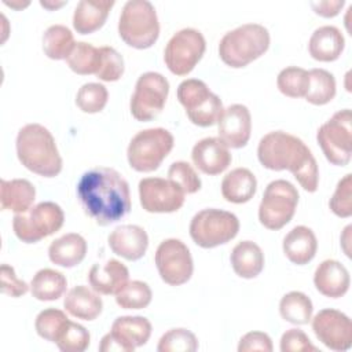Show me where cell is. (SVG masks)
Listing matches in <instances>:
<instances>
[{
	"label": "cell",
	"instance_id": "7a4b0ae2",
	"mask_svg": "<svg viewBox=\"0 0 352 352\" xmlns=\"http://www.w3.org/2000/svg\"><path fill=\"white\" fill-rule=\"evenodd\" d=\"M257 157L260 164L270 170H290L305 191L318 190L316 160L300 138L283 131L268 132L258 142Z\"/></svg>",
	"mask_w": 352,
	"mask_h": 352
},
{
	"label": "cell",
	"instance_id": "9a60e30c",
	"mask_svg": "<svg viewBox=\"0 0 352 352\" xmlns=\"http://www.w3.org/2000/svg\"><path fill=\"white\" fill-rule=\"evenodd\" d=\"M151 336V323L144 316H120L100 340V352H133Z\"/></svg>",
	"mask_w": 352,
	"mask_h": 352
},
{
	"label": "cell",
	"instance_id": "4316f807",
	"mask_svg": "<svg viewBox=\"0 0 352 352\" xmlns=\"http://www.w3.org/2000/svg\"><path fill=\"white\" fill-rule=\"evenodd\" d=\"M34 198L36 188L26 179H3L0 183V206L3 210H12L14 213L28 212Z\"/></svg>",
	"mask_w": 352,
	"mask_h": 352
},
{
	"label": "cell",
	"instance_id": "7dc6e473",
	"mask_svg": "<svg viewBox=\"0 0 352 352\" xmlns=\"http://www.w3.org/2000/svg\"><path fill=\"white\" fill-rule=\"evenodd\" d=\"M239 352H250V351H272V341L267 333L263 331H249L246 333L238 344Z\"/></svg>",
	"mask_w": 352,
	"mask_h": 352
},
{
	"label": "cell",
	"instance_id": "8fae6325",
	"mask_svg": "<svg viewBox=\"0 0 352 352\" xmlns=\"http://www.w3.org/2000/svg\"><path fill=\"white\" fill-rule=\"evenodd\" d=\"M316 140L326 160L337 166H345L352 155V113L344 109L333 114L322 124L316 133Z\"/></svg>",
	"mask_w": 352,
	"mask_h": 352
},
{
	"label": "cell",
	"instance_id": "f1b7e54d",
	"mask_svg": "<svg viewBox=\"0 0 352 352\" xmlns=\"http://www.w3.org/2000/svg\"><path fill=\"white\" fill-rule=\"evenodd\" d=\"M234 272L245 279L260 275L264 268V253L253 241H242L236 243L230 256Z\"/></svg>",
	"mask_w": 352,
	"mask_h": 352
},
{
	"label": "cell",
	"instance_id": "74e56055",
	"mask_svg": "<svg viewBox=\"0 0 352 352\" xmlns=\"http://www.w3.org/2000/svg\"><path fill=\"white\" fill-rule=\"evenodd\" d=\"M69 318L66 314L60 309L56 308H47L43 309L37 316L34 322V327L37 334L50 341V342H56L59 334L62 333L66 322Z\"/></svg>",
	"mask_w": 352,
	"mask_h": 352
},
{
	"label": "cell",
	"instance_id": "d6986e66",
	"mask_svg": "<svg viewBox=\"0 0 352 352\" xmlns=\"http://www.w3.org/2000/svg\"><path fill=\"white\" fill-rule=\"evenodd\" d=\"M191 160L202 173L214 176L228 168L232 157L219 138H205L194 144Z\"/></svg>",
	"mask_w": 352,
	"mask_h": 352
},
{
	"label": "cell",
	"instance_id": "2e32d148",
	"mask_svg": "<svg viewBox=\"0 0 352 352\" xmlns=\"http://www.w3.org/2000/svg\"><path fill=\"white\" fill-rule=\"evenodd\" d=\"M184 192L169 179L144 177L139 182L140 205L150 213H172L184 204Z\"/></svg>",
	"mask_w": 352,
	"mask_h": 352
},
{
	"label": "cell",
	"instance_id": "e575fe53",
	"mask_svg": "<svg viewBox=\"0 0 352 352\" xmlns=\"http://www.w3.org/2000/svg\"><path fill=\"white\" fill-rule=\"evenodd\" d=\"M67 66L77 74H96L100 65V50L89 43H76L73 51L66 59Z\"/></svg>",
	"mask_w": 352,
	"mask_h": 352
},
{
	"label": "cell",
	"instance_id": "44dd1931",
	"mask_svg": "<svg viewBox=\"0 0 352 352\" xmlns=\"http://www.w3.org/2000/svg\"><path fill=\"white\" fill-rule=\"evenodd\" d=\"M314 283L320 294L338 298L348 292L351 278L344 264L337 260H324L315 270Z\"/></svg>",
	"mask_w": 352,
	"mask_h": 352
},
{
	"label": "cell",
	"instance_id": "ab89813d",
	"mask_svg": "<svg viewBox=\"0 0 352 352\" xmlns=\"http://www.w3.org/2000/svg\"><path fill=\"white\" fill-rule=\"evenodd\" d=\"M198 349V340L187 329H170L158 341V352H194Z\"/></svg>",
	"mask_w": 352,
	"mask_h": 352
},
{
	"label": "cell",
	"instance_id": "3957f363",
	"mask_svg": "<svg viewBox=\"0 0 352 352\" xmlns=\"http://www.w3.org/2000/svg\"><path fill=\"white\" fill-rule=\"evenodd\" d=\"M19 162L30 172L55 177L62 170V158L52 133L40 124H26L18 131L15 142Z\"/></svg>",
	"mask_w": 352,
	"mask_h": 352
},
{
	"label": "cell",
	"instance_id": "7bdbcfd3",
	"mask_svg": "<svg viewBox=\"0 0 352 352\" xmlns=\"http://www.w3.org/2000/svg\"><path fill=\"white\" fill-rule=\"evenodd\" d=\"M100 65L95 74L99 80L111 82L117 81L124 74V59L113 47H100Z\"/></svg>",
	"mask_w": 352,
	"mask_h": 352
},
{
	"label": "cell",
	"instance_id": "d6a6232c",
	"mask_svg": "<svg viewBox=\"0 0 352 352\" xmlns=\"http://www.w3.org/2000/svg\"><path fill=\"white\" fill-rule=\"evenodd\" d=\"M312 301L301 292H289L280 298V316L293 324H307L312 316Z\"/></svg>",
	"mask_w": 352,
	"mask_h": 352
},
{
	"label": "cell",
	"instance_id": "681fc988",
	"mask_svg": "<svg viewBox=\"0 0 352 352\" xmlns=\"http://www.w3.org/2000/svg\"><path fill=\"white\" fill-rule=\"evenodd\" d=\"M40 4L43 6V7H45V8H48V10H52V8H58V7H62V6H65L66 4V1H62V3H59V4H54V3H48V1H40Z\"/></svg>",
	"mask_w": 352,
	"mask_h": 352
},
{
	"label": "cell",
	"instance_id": "277c9868",
	"mask_svg": "<svg viewBox=\"0 0 352 352\" xmlns=\"http://www.w3.org/2000/svg\"><path fill=\"white\" fill-rule=\"evenodd\" d=\"M270 33L260 23H245L227 32L219 44L220 59L230 67L248 66L267 52Z\"/></svg>",
	"mask_w": 352,
	"mask_h": 352
},
{
	"label": "cell",
	"instance_id": "ee69618b",
	"mask_svg": "<svg viewBox=\"0 0 352 352\" xmlns=\"http://www.w3.org/2000/svg\"><path fill=\"white\" fill-rule=\"evenodd\" d=\"M331 212L342 219L352 214V175L346 173L336 187L333 197L329 201Z\"/></svg>",
	"mask_w": 352,
	"mask_h": 352
},
{
	"label": "cell",
	"instance_id": "83f0119b",
	"mask_svg": "<svg viewBox=\"0 0 352 352\" xmlns=\"http://www.w3.org/2000/svg\"><path fill=\"white\" fill-rule=\"evenodd\" d=\"M63 307L72 316L77 319L94 320L100 315L103 302L95 290L78 285L67 292L63 300Z\"/></svg>",
	"mask_w": 352,
	"mask_h": 352
},
{
	"label": "cell",
	"instance_id": "4fadbf2b",
	"mask_svg": "<svg viewBox=\"0 0 352 352\" xmlns=\"http://www.w3.org/2000/svg\"><path fill=\"white\" fill-rule=\"evenodd\" d=\"M169 94L168 80L157 72L143 73L135 85L131 98V114L138 121H151L164 109Z\"/></svg>",
	"mask_w": 352,
	"mask_h": 352
},
{
	"label": "cell",
	"instance_id": "484cf974",
	"mask_svg": "<svg viewBox=\"0 0 352 352\" xmlns=\"http://www.w3.org/2000/svg\"><path fill=\"white\" fill-rule=\"evenodd\" d=\"M87 254L85 239L76 232H69L58 239L52 241L48 248L50 260L65 268H72L78 265Z\"/></svg>",
	"mask_w": 352,
	"mask_h": 352
},
{
	"label": "cell",
	"instance_id": "5bb4252c",
	"mask_svg": "<svg viewBox=\"0 0 352 352\" xmlns=\"http://www.w3.org/2000/svg\"><path fill=\"white\" fill-rule=\"evenodd\" d=\"M154 261L161 279L170 286L186 283L194 271L192 257L187 245L176 238L165 239L158 245Z\"/></svg>",
	"mask_w": 352,
	"mask_h": 352
},
{
	"label": "cell",
	"instance_id": "52a82bcc",
	"mask_svg": "<svg viewBox=\"0 0 352 352\" xmlns=\"http://www.w3.org/2000/svg\"><path fill=\"white\" fill-rule=\"evenodd\" d=\"M177 99L184 107L188 120L206 128L219 122L223 116V103L202 80L187 78L177 87Z\"/></svg>",
	"mask_w": 352,
	"mask_h": 352
},
{
	"label": "cell",
	"instance_id": "60d3db41",
	"mask_svg": "<svg viewBox=\"0 0 352 352\" xmlns=\"http://www.w3.org/2000/svg\"><path fill=\"white\" fill-rule=\"evenodd\" d=\"M89 331L69 319L55 344L62 352H84L89 346Z\"/></svg>",
	"mask_w": 352,
	"mask_h": 352
},
{
	"label": "cell",
	"instance_id": "b9f144b4",
	"mask_svg": "<svg viewBox=\"0 0 352 352\" xmlns=\"http://www.w3.org/2000/svg\"><path fill=\"white\" fill-rule=\"evenodd\" d=\"M168 179L184 194H194L201 188V179L194 168L186 161H176L168 169Z\"/></svg>",
	"mask_w": 352,
	"mask_h": 352
},
{
	"label": "cell",
	"instance_id": "f35d334b",
	"mask_svg": "<svg viewBox=\"0 0 352 352\" xmlns=\"http://www.w3.org/2000/svg\"><path fill=\"white\" fill-rule=\"evenodd\" d=\"M107 98L109 92L103 84L87 82L78 89L76 95V104L81 111L94 114L104 109Z\"/></svg>",
	"mask_w": 352,
	"mask_h": 352
},
{
	"label": "cell",
	"instance_id": "7402d4cb",
	"mask_svg": "<svg viewBox=\"0 0 352 352\" xmlns=\"http://www.w3.org/2000/svg\"><path fill=\"white\" fill-rule=\"evenodd\" d=\"M128 268L116 258L103 264H94L88 274L91 287L99 294H116L128 282Z\"/></svg>",
	"mask_w": 352,
	"mask_h": 352
},
{
	"label": "cell",
	"instance_id": "603a6c76",
	"mask_svg": "<svg viewBox=\"0 0 352 352\" xmlns=\"http://www.w3.org/2000/svg\"><path fill=\"white\" fill-rule=\"evenodd\" d=\"M345 38L341 30L331 25L318 28L308 43L309 55L319 62H333L344 51Z\"/></svg>",
	"mask_w": 352,
	"mask_h": 352
},
{
	"label": "cell",
	"instance_id": "6da1fadb",
	"mask_svg": "<svg viewBox=\"0 0 352 352\" xmlns=\"http://www.w3.org/2000/svg\"><path fill=\"white\" fill-rule=\"evenodd\" d=\"M77 198L99 226L113 224L131 210L128 182L113 168L98 166L82 173L77 183Z\"/></svg>",
	"mask_w": 352,
	"mask_h": 352
},
{
	"label": "cell",
	"instance_id": "d590c367",
	"mask_svg": "<svg viewBox=\"0 0 352 352\" xmlns=\"http://www.w3.org/2000/svg\"><path fill=\"white\" fill-rule=\"evenodd\" d=\"M276 87L285 96L305 98L309 87V74L302 67H285L278 74Z\"/></svg>",
	"mask_w": 352,
	"mask_h": 352
},
{
	"label": "cell",
	"instance_id": "f6af8a7d",
	"mask_svg": "<svg viewBox=\"0 0 352 352\" xmlns=\"http://www.w3.org/2000/svg\"><path fill=\"white\" fill-rule=\"evenodd\" d=\"M280 351L282 352H309V351H318V349L311 344V340L302 330L289 329L280 337Z\"/></svg>",
	"mask_w": 352,
	"mask_h": 352
},
{
	"label": "cell",
	"instance_id": "ac0fdd59",
	"mask_svg": "<svg viewBox=\"0 0 352 352\" xmlns=\"http://www.w3.org/2000/svg\"><path fill=\"white\" fill-rule=\"evenodd\" d=\"M217 124L219 139L228 148H241L249 142L252 132V117L245 104L235 103L224 109Z\"/></svg>",
	"mask_w": 352,
	"mask_h": 352
},
{
	"label": "cell",
	"instance_id": "f546056e",
	"mask_svg": "<svg viewBox=\"0 0 352 352\" xmlns=\"http://www.w3.org/2000/svg\"><path fill=\"white\" fill-rule=\"evenodd\" d=\"M257 190L256 176L248 168H235L221 182V195L232 204H245L253 198Z\"/></svg>",
	"mask_w": 352,
	"mask_h": 352
},
{
	"label": "cell",
	"instance_id": "9c48e42d",
	"mask_svg": "<svg viewBox=\"0 0 352 352\" xmlns=\"http://www.w3.org/2000/svg\"><path fill=\"white\" fill-rule=\"evenodd\" d=\"M65 221L62 208L51 201L40 202L28 212L15 213L12 230L16 238L25 243H36L59 231Z\"/></svg>",
	"mask_w": 352,
	"mask_h": 352
},
{
	"label": "cell",
	"instance_id": "8d00e7d4",
	"mask_svg": "<svg viewBox=\"0 0 352 352\" xmlns=\"http://www.w3.org/2000/svg\"><path fill=\"white\" fill-rule=\"evenodd\" d=\"M151 289L146 282H126L117 293L116 302L124 309H142L151 302Z\"/></svg>",
	"mask_w": 352,
	"mask_h": 352
},
{
	"label": "cell",
	"instance_id": "c3c4849f",
	"mask_svg": "<svg viewBox=\"0 0 352 352\" xmlns=\"http://www.w3.org/2000/svg\"><path fill=\"white\" fill-rule=\"evenodd\" d=\"M344 0H336V1H312L311 7L314 11L323 16V18H333L340 14L341 8L344 7Z\"/></svg>",
	"mask_w": 352,
	"mask_h": 352
},
{
	"label": "cell",
	"instance_id": "d4e9b609",
	"mask_svg": "<svg viewBox=\"0 0 352 352\" xmlns=\"http://www.w3.org/2000/svg\"><path fill=\"white\" fill-rule=\"evenodd\" d=\"M114 6L113 0H81L73 14V28L80 34H91L100 29Z\"/></svg>",
	"mask_w": 352,
	"mask_h": 352
},
{
	"label": "cell",
	"instance_id": "e0dca14e",
	"mask_svg": "<svg viewBox=\"0 0 352 352\" xmlns=\"http://www.w3.org/2000/svg\"><path fill=\"white\" fill-rule=\"evenodd\" d=\"M312 330L316 338L333 351H346L352 344L351 319L341 311L324 308L312 319Z\"/></svg>",
	"mask_w": 352,
	"mask_h": 352
},
{
	"label": "cell",
	"instance_id": "836d02e7",
	"mask_svg": "<svg viewBox=\"0 0 352 352\" xmlns=\"http://www.w3.org/2000/svg\"><path fill=\"white\" fill-rule=\"evenodd\" d=\"M309 74V87L305 100L315 106H323L336 96V78L324 69H312Z\"/></svg>",
	"mask_w": 352,
	"mask_h": 352
},
{
	"label": "cell",
	"instance_id": "5b68a950",
	"mask_svg": "<svg viewBox=\"0 0 352 352\" xmlns=\"http://www.w3.org/2000/svg\"><path fill=\"white\" fill-rule=\"evenodd\" d=\"M118 34L132 48H150L160 36V22L154 6L147 0H129L124 4Z\"/></svg>",
	"mask_w": 352,
	"mask_h": 352
},
{
	"label": "cell",
	"instance_id": "1f68e13d",
	"mask_svg": "<svg viewBox=\"0 0 352 352\" xmlns=\"http://www.w3.org/2000/svg\"><path fill=\"white\" fill-rule=\"evenodd\" d=\"M74 45L72 30L63 25H52L43 34V51L50 59H67Z\"/></svg>",
	"mask_w": 352,
	"mask_h": 352
},
{
	"label": "cell",
	"instance_id": "4dcf8cb0",
	"mask_svg": "<svg viewBox=\"0 0 352 352\" xmlns=\"http://www.w3.org/2000/svg\"><path fill=\"white\" fill-rule=\"evenodd\" d=\"M66 276L55 270L43 268L36 272L30 282L32 296L40 301H54L66 292Z\"/></svg>",
	"mask_w": 352,
	"mask_h": 352
},
{
	"label": "cell",
	"instance_id": "ffe728a7",
	"mask_svg": "<svg viewBox=\"0 0 352 352\" xmlns=\"http://www.w3.org/2000/svg\"><path fill=\"white\" fill-rule=\"evenodd\" d=\"M109 246L117 256L129 261L142 258L148 248V236L144 228L136 224L116 227L109 235Z\"/></svg>",
	"mask_w": 352,
	"mask_h": 352
},
{
	"label": "cell",
	"instance_id": "bcb514c9",
	"mask_svg": "<svg viewBox=\"0 0 352 352\" xmlns=\"http://www.w3.org/2000/svg\"><path fill=\"white\" fill-rule=\"evenodd\" d=\"M0 278H1V292L4 294H8L11 297H21L26 294L29 290V285L25 280L18 279L14 268L8 264H1Z\"/></svg>",
	"mask_w": 352,
	"mask_h": 352
},
{
	"label": "cell",
	"instance_id": "ba28073f",
	"mask_svg": "<svg viewBox=\"0 0 352 352\" xmlns=\"http://www.w3.org/2000/svg\"><path fill=\"white\" fill-rule=\"evenodd\" d=\"M238 231V217L221 209H202L190 221V236L204 249H212L230 242L236 236Z\"/></svg>",
	"mask_w": 352,
	"mask_h": 352
},
{
	"label": "cell",
	"instance_id": "cb8c5ba5",
	"mask_svg": "<svg viewBox=\"0 0 352 352\" xmlns=\"http://www.w3.org/2000/svg\"><path fill=\"white\" fill-rule=\"evenodd\" d=\"M282 248L289 261L297 265H304L315 257L318 241L309 227L296 226L283 238Z\"/></svg>",
	"mask_w": 352,
	"mask_h": 352
},
{
	"label": "cell",
	"instance_id": "30bf717a",
	"mask_svg": "<svg viewBox=\"0 0 352 352\" xmlns=\"http://www.w3.org/2000/svg\"><path fill=\"white\" fill-rule=\"evenodd\" d=\"M297 204V188L287 180H274L264 190L258 206V220L268 230H280L293 219Z\"/></svg>",
	"mask_w": 352,
	"mask_h": 352
},
{
	"label": "cell",
	"instance_id": "7c38bea8",
	"mask_svg": "<svg viewBox=\"0 0 352 352\" xmlns=\"http://www.w3.org/2000/svg\"><path fill=\"white\" fill-rule=\"evenodd\" d=\"M206 48L202 33L192 28L176 32L164 51V60L170 73L187 76L201 60Z\"/></svg>",
	"mask_w": 352,
	"mask_h": 352
},
{
	"label": "cell",
	"instance_id": "8992f818",
	"mask_svg": "<svg viewBox=\"0 0 352 352\" xmlns=\"http://www.w3.org/2000/svg\"><path fill=\"white\" fill-rule=\"evenodd\" d=\"M173 136L165 128H148L138 132L129 142L126 157L136 172H153L173 148Z\"/></svg>",
	"mask_w": 352,
	"mask_h": 352
}]
</instances>
